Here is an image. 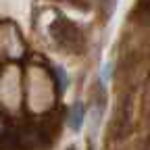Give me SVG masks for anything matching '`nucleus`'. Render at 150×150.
I'll list each match as a JSON object with an SVG mask.
<instances>
[{
  "label": "nucleus",
  "mask_w": 150,
  "mask_h": 150,
  "mask_svg": "<svg viewBox=\"0 0 150 150\" xmlns=\"http://www.w3.org/2000/svg\"><path fill=\"white\" fill-rule=\"evenodd\" d=\"M81 119H83V108H81V104H75L73 106V117H71V127L79 129L81 127Z\"/></svg>",
  "instance_id": "f257e3e1"
}]
</instances>
